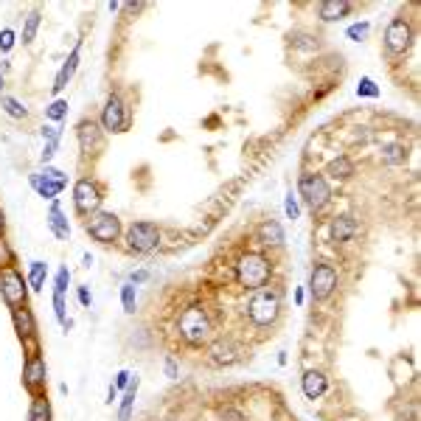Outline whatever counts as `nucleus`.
I'll use <instances>...</instances> for the list:
<instances>
[{
	"label": "nucleus",
	"instance_id": "27",
	"mask_svg": "<svg viewBox=\"0 0 421 421\" xmlns=\"http://www.w3.org/2000/svg\"><path fill=\"white\" fill-rule=\"evenodd\" d=\"M46 279H48V264L46 261H31V267H28V289L31 292H43V286H46Z\"/></svg>",
	"mask_w": 421,
	"mask_h": 421
},
{
	"label": "nucleus",
	"instance_id": "40",
	"mask_svg": "<svg viewBox=\"0 0 421 421\" xmlns=\"http://www.w3.org/2000/svg\"><path fill=\"white\" fill-rule=\"evenodd\" d=\"M130 379H132L130 371H118V374H115V385H113V388H115L118 393H124V390H127V385H130Z\"/></svg>",
	"mask_w": 421,
	"mask_h": 421
},
{
	"label": "nucleus",
	"instance_id": "20",
	"mask_svg": "<svg viewBox=\"0 0 421 421\" xmlns=\"http://www.w3.org/2000/svg\"><path fill=\"white\" fill-rule=\"evenodd\" d=\"M351 11H354L351 0H323V3H318V17L323 23H337V20L348 17Z\"/></svg>",
	"mask_w": 421,
	"mask_h": 421
},
{
	"label": "nucleus",
	"instance_id": "7",
	"mask_svg": "<svg viewBox=\"0 0 421 421\" xmlns=\"http://www.w3.org/2000/svg\"><path fill=\"white\" fill-rule=\"evenodd\" d=\"M0 295H3V303L14 312V309H23L28 303V281L23 279V273L17 267H9L0 273Z\"/></svg>",
	"mask_w": 421,
	"mask_h": 421
},
{
	"label": "nucleus",
	"instance_id": "39",
	"mask_svg": "<svg viewBox=\"0 0 421 421\" xmlns=\"http://www.w3.org/2000/svg\"><path fill=\"white\" fill-rule=\"evenodd\" d=\"M14 43H17V34L11 28H3L0 31V53H9L14 48Z\"/></svg>",
	"mask_w": 421,
	"mask_h": 421
},
{
	"label": "nucleus",
	"instance_id": "13",
	"mask_svg": "<svg viewBox=\"0 0 421 421\" xmlns=\"http://www.w3.org/2000/svg\"><path fill=\"white\" fill-rule=\"evenodd\" d=\"M205 354H208V360H211L214 365L225 368V365H234V363H239L241 348L236 345L231 337H217V340H211V343L205 345Z\"/></svg>",
	"mask_w": 421,
	"mask_h": 421
},
{
	"label": "nucleus",
	"instance_id": "42",
	"mask_svg": "<svg viewBox=\"0 0 421 421\" xmlns=\"http://www.w3.org/2000/svg\"><path fill=\"white\" fill-rule=\"evenodd\" d=\"M163 371H166L169 379H177V376H180V368H177L175 357H166V360H163Z\"/></svg>",
	"mask_w": 421,
	"mask_h": 421
},
{
	"label": "nucleus",
	"instance_id": "10",
	"mask_svg": "<svg viewBox=\"0 0 421 421\" xmlns=\"http://www.w3.org/2000/svg\"><path fill=\"white\" fill-rule=\"evenodd\" d=\"M48 385V365L46 357L40 354V348L28 351L26 363H23V388L28 390V396H43Z\"/></svg>",
	"mask_w": 421,
	"mask_h": 421
},
{
	"label": "nucleus",
	"instance_id": "23",
	"mask_svg": "<svg viewBox=\"0 0 421 421\" xmlns=\"http://www.w3.org/2000/svg\"><path fill=\"white\" fill-rule=\"evenodd\" d=\"M28 183H31V188L43 197V199H56L62 191H65V183H56V180H51V177H46L43 172H34V175H28Z\"/></svg>",
	"mask_w": 421,
	"mask_h": 421
},
{
	"label": "nucleus",
	"instance_id": "18",
	"mask_svg": "<svg viewBox=\"0 0 421 421\" xmlns=\"http://www.w3.org/2000/svg\"><path fill=\"white\" fill-rule=\"evenodd\" d=\"M301 390H303V396L306 399H321L323 393L328 390V376L323 371H318V368H309L306 374L301 376Z\"/></svg>",
	"mask_w": 421,
	"mask_h": 421
},
{
	"label": "nucleus",
	"instance_id": "3",
	"mask_svg": "<svg viewBox=\"0 0 421 421\" xmlns=\"http://www.w3.org/2000/svg\"><path fill=\"white\" fill-rule=\"evenodd\" d=\"M281 309H284V303H281V292L276 286H264V289H259V292H253V298L247 301V321H250V326L256 328H273L279 323L281 318Z\"/></svg>",
	"mask_w": 421,
	"mask_h": 421
},
{
	"label": "nucleus",
	"instance_id": "21",
	"mask_svg": "<svg viewBox=\"0 0 421 421\" xmlns=\"http://www.w3.org/2000/svg\"><path fill=\"white\" fill-rule=\"evenodd\" d=\"M357 175V163L348 157V155H337L334 160H328L326 166V175L323 177H331V180H337V183H345V180H351Z\"/></svg>",
	"mask_w": 421,
	"mask_h": 421
},
{
	"label": "nucleus",
	"instance_id": "34",
	"mask_svg": "<svg viewBox=\"0 0 421 421\" xmlns=\"http://www.w3.org/2000/svg\"><path fill=\"white\" fill-rule=\"evenodd\" d=\"M284 214H286V219H301V202H298V194H292V191H286V197H284Z\"/></svg>",
	"mask_w": 421,
	"mask_h": 421
},
{
	"label": "nucleus",
	"instance_id": "16",
	"mask_svg": "<svg viewBox=\"0 0 421 421\" xmlns=\"http://www.w3.org/2000/svg\"><path fill=\"white\" fill-rule=\"evenodd\" d=\"M328 236L334 244H345V241H354L360 236V222L351 217V214H340L331 219L328 225Z\"/></svg>",
	"mask_w": 421,
	"mask_h": 421
},
{
	"label": "nucleus",
	"instance_id": "48",
	"mask_svg": "<svg viewBox=\"0 0 421 421\" xmlns=\"http://www.w3.org/2000/svg\"><path fill=\"white\" fill-rule=\"evenodd\" d=\"M0 88H3V73H0Z\"/></svg>",
	"mask_w": 421,
	"mask_h": 421
},
{
	"label": "nucleus",
	"instance_id": "25",
	"mask_svg": "<svg viewBox=\"0 0 421 421\" xmlns=\"http://www.w3.org/2000/svg\"><path fill=\"white\" fill-rule=\"evenodd\" d=\"M28 421H53V410L48 396H31V407H28Z\"/></svg>",
	"mask_w": 421,
	"mask_h": 421
},
{
	"label": "nucleus",
	"instance_id": "2",
	"mask_svg": "<svg viewBox=\"0 0 421 421\" xmlns=\"http://www.w3.org/2000/svg\"><path fill=\"white\" fill-rule=\"evenodd\" d=\"M177 334L183 337L188 348H205L214 340V321L205 309V303H188L177 318Z\"/></svg>",
	"mask_w": 421,
	"mask_h": 421
},
{
	"label": "nucleus",
	"instance_id": "12",
	"mask_svg": "<svg viewBox=\"0 0 421 421\" xmlns=\"http://www.w3.org/2000/svg\"><path fill=\"white\" fill-rule=\"evenodd\" d=\"M337 289V270L326 261H315L312 273H309V295L315 303H323L334 295Z\"/></svg>",
	"mask_w": 421,
	"mask_h": 421
},
{
	"label": "nucleus",
	"instance_id": "8",
	"mask_svg": "<svg viewBox=\"0 0 421 421\" xmlns=\"http://www.w3.org/2000/svg\"><path fill=\"white\" fill-rule=\"evenodd\" d=\"M85 231L98 244H115L121 239V219L113 211H95L85 219Z\"/></svg>",
	"mask_w": 421,
	"mask_h": 421
},
{
	"label": "nucleus",
	"instance_id": "14",
	"mask_svg": "<svg viewBox=\"0 0 421 421\" xmlns=\"http://www.w3.org/2000/svg\"><path fill=\"white\" fill-rule=\"evenodd\" d=\"M11 323H14V331L20 337L23 345H31V351L37 348V321H34V312L28 306L23 309H14L11 312Z\"/></svg>",
	"mask_w": 421,
	"mask_h": 421
},
{
	"label": "nucleus",
	"instance_id": "31",
	"mask_svg": "<svg viewBox=\"0 0 421 421\" xmlns=\"http://www.w3.org/2000/svg\"><path fill=\"white\" fill-rule=\"evenodd\" d=\"M368 34H371V23H368V20H360V23H354V26L345 28V37H348L351 43H365Z\"/></svg>",
	"mask_w": 421,
	"mask_h": 421
},
{
	"label": "nucleus",
	"instance_id": "37",
	"mask_svg": "<svg viewBox=\"0 0 421 421\" xmlns=\"http://www.w3.org/2000/svg\"><path fill=\"white\" fill-rule=\"evenodd\" d=\"M68 284H71V270H68V267H59V270H56V279H53V292L65 295Z\"/></svg>",
	"mask_w": 421,
	"mask_h": 421
},
{
	"label": "nucleus",
	"instance_id": "22",
	"mask_svg": "<svg viewBox=\"0 0 421 421\" xmlns=\"http://www.w3.org/2000/svg\"><path fill=\"white\" fill-rule=\"evenodd\" d=\"M48 228H51V234L56 236L59 241H68V239H71L68 217H65V211L59 208V202H56V199H53V202H51V208H48Z\"/></svg>",
	"mask_w": 421,
	"mask_h": 421
},
{
	"label": "nucleus",
	"instance_id": "1",
	"mask_svg": "<svg viewBox=\"0 0 421 421\" xmlns=\"http://www.w3.org/2000/svg\"><path fill=\"white\" fill-rule=\"evenodd\" d=\"M236 284L241 286V289H247V292H259V289H264L270 279H273V273H276V264H273V259L267 256V253H261V250H247V253H241L239 259H236Z\"/></svg>",
	"mask_w": 421,
	"mask_h": 421
},
{
	"label": "nucleus",
	"instance_id": "15",
	"mask_svg": "<svg viewBox=\"0 0 421 421\" xmlns=\"http://www.w3.org/2000/svg\"><path fill=\"white\" fill-rule=\"evenodd\" d=\"M76 138H79V149L85 155H98L104 149V135H101V127L95 121H79L76 127Z\"/></svg>",
	"mask_w": 421,
	"mask_h": 421
},
{
	"label": "nucleus",
	"instance_id": "9",
	"mask_svg": "<svg viewBox=\"0 0 421 421\" xmlns=\"http://www.w3.org/2000/svg\"><path fill=\"white\" fill-rule=\"evenodd\" d=\"M98 127L110 135H118V132H127L130 127V110L124 104V98L115 93L107 95L104 107H101V118H98Z\"/></svg>",
	"mask_w": 421,
	"mask_h": 421
},
{
	"label": "nucleus",
	"instance_id": "19",
	"mask_svg": "<svg viewBox=\"0 0 421 421\" xmlns=\"http://www.w3.org/2000/svg\"><path fill=\"white\" fill-rule=\"evenodd\" d=\"M256 241H259L261 247H270V250H276V247H284L286 236H284V228H281V222H276V219H264V222L259 225V231H256Z\"/></svg>",
	"mask_w": 421,
	"mask_h": 421
},
{
	"label": "nucleus",
	"instance_id": "47",
	"mask_svg": "<svg viewBox=\"0 0 421 421\" xmlns=\"http://www.w3.org/2000/svg\"><path fill=\"white\" fill-rule=\"evenodd\" d=\"M3 231H6V217H3V211H0V236H3Z\"/></svg>",
	"mask_w": 421,
	"mask_h": 421
},
{
	"label": "nucleus",
	"instance_id": "32",
	"mask_svg": "<svg viewBox=\"0 0 421 421\" xmlns=\"http://www.w3.org/2000/svg\"><path fill=\"white\" fill-rule=\"evenodd\" d=\"M65 309H68V306H65V295H59V292H53V318L59 321V326H62V328H65V331H68V328L73 326V321H71V318L65 315Z\"/></svg>",
	"mask_w": 421,
	"mask_h": 421
},
{
	"label": "nucleus",
	"instance_id": "6",
	"mask_svg": "<svg viewBox=\"0 0 421 421\" xmlns=\"http://www.w3.org/2000/svg\"><path fill=\"white\" fill-rule=\"evenodd\" d=\"M101 202H104V188L98 180L93 177H82V180H76V186H73V208H76V214L79 217H93L95 211H101Z\"/></svg>",
	"mask_w": 421,
	"mask_h": 421
},
{
	"label": "nucleus",
	"instance_id": "43",
	"mask_svg": "<svg viewBox=\"0 0 421 421\" xmlns=\"http://www.w3.org/2000/svg\"><path fill=\"white\" fill-rule=\"evenodd\" d=\"M76 295H79V303H82L85 309H90V303H93V298H90V289H88V286H79V292H76Z\"/></svg>",
	"mask_w": 421,
	"mask_h": 421
},
{
	"label": "nucleus",
	"instance_id": "17",
	"mask_svg": "<svg viewBox=\"0 0 421 421\" xmlns=\"http://www.w3.org/2000/svg\"><path fill=\"white\" fill-rule=\"evenodd\" d=\"M79 53H82V46H73V51L68 53V59L62 62V68H59V73H56V79H53V85H51V93L59 95L65 88H68V82L73 79V73H76V68H79Z\"/></svg>",
	"mask_w": 421,
	"mask_h": 421
},
{
	"label": "nucleus",
	"instance_id": "30",
	"mask_svg": "<svg viewBox=\"0 0 421 421\" xmlns=\"http://www.w3.org/2000/svg\"><path fill=\"white\" fill-rule=\"evenodd\" d=\"M121 303H124V312L127 315H135V309H138V289H135V284H124L121 286Z\"/></svg>",
	"mask_w": 421,
	"mask_h": 421
},
{
	"label": "nucleus",
	"instance_id": "45",
	"mask_svg": "<svg viewBox=\"0 0 421 421\" xmlns=\"http://www.w3.org/2000/svg\"><path fill=\"white\" fill-rule=\"evenodd\" d=\"M118 396H121V393H118V390L110 385V390H107V399H104V402H107V405H113V402H118Z\"/></svg>",
	"mask_w": 421,
	"mask_h": 421
},
{
	"label": "nucleus",
	"instance_id": "24",
	"mask_svg": "<svg viewBox=\"0 0 421 421\" xmlns=\"http://www.w3.org/2000/svg\"><path fill=\"white\" fill-rule=\"evenodd\" d=\"M138 388H140V376H132L124 396H121V405H118V421H130L132 419V407H135V399H138Z\"/></svg>",
	"mask_w": 421,
	"mask_h": 421
},
{
	"label": "nucleus",
	"instance_id": "26",
	"mask_svg": "<svg viewBox=\"0 0 421 421\" xmlns=\"http://www.w3.org/2000/svg\"><path fill=\"white\" fill-rule=\"evenodd\" d=\"M40 23H43V14H40V9H31V11L26 14L23 34H20L23 46H31V43H34V37H37V31H40Z\"/></svg>",
	"mask_w": 421,
	"mask_h": 421
},
{
	"label": "nucleus",
	"instance_id": "4",
	"mask_svg": "<svg viewBox=\"0 0 421 421\" xmlns=\"http://www.w3.org/2000/svg\"><path fill=\"white\" fill-rule=\"evenodd\" d=\"M298 199L312 211V214H321L331 202V186L321 172H303L298 177Z\"/></svg>",
	"mask_w": 421,
	"mask_h": 421
},
{
	"label": "nucleus",
	"instance_id": "5",
	"mask_svg": "<svg viewBox=\"0 0 421 421\" xmlns=\"http://www.w3.org/2000/svg\"><path fill=\"white\" fill-rule=\"evenodd\" d=\"M413 40H416V31H413L410 20L407 17H393L388 23V28H385V53L393 56V59L405 56L413 46Z\"/></svg>",
	"mask_w": 421,
	"mask_h": 421
},
{
	"label": "nucleus",
	"instance_id": "35",
	"mask_svg": "<svg viewBox=\"0 0 421 421\" xmlns=\"http://www.w3.org/2000/svg\"><path fill=\"white\" fill-rule=\"evenodd\" d=\"M14 264H17V256H14L11 244L0 236V273H3V270H9V267H14Z\"/></svg>",
	"mask_w": 421,
	"mask_h": 421
},
{
	"label": "nucleus",
	"instance_id": "41",
	"mask_svg": "<svg viewBox=\"0 0 421 421\" xmlns=\"http://www.w3.org/2000/svg\"><path fill=\"white\" fill-rule=\"evenodd\" d=\"M40 135H43V140H62V127H43L40 130Z\"/></svg>",
	"mask_w": 421,
	"mask_h": 421
},
{
	"label": "nucleus",
	"instance_id": "29",
	"mask_svg": "<svg viewBox=\"0 0 421 421\" xmlns=\"http://www.w3.org/2000/svg\"><path fill=\"white\" fill-rule=\"evenodd\" d=\"M0 107H3V113H6V115L17 118V121L28 118V110H26V104H20L14 95H0Z\"/></svg>",
	"mask_w": 421,
	"mask_h": 421
},
{
	"label": "nucleus",
	"instance_id": "38",
	"mask_svg": "<svg viewBox=\"0 0 421 421\" xmlns=\"http://www.w3.org/2000/svg\"><path fill=\"white\" fill-rule=\"evenodd\" d=\"M217 421H247V416L239 410V407H219V413H217Z\"/></svg>",
	"mask_w": 421,
	"mask_h": 421
},
{
	"label": "nucleus",
	"instance_id": "33",
	"mask_svg": "<svg viewBox=\"0 0 421 421\" xmlns=\"http://www.w3.org/2000/svg\"><path fill=\"white\" fill-rule=\"evenodd\" d=\"M65 115H68V101H65V98H53L46 107V118L56 121V124L65 121Z\"/></svg>",
	"mask_w": 421,
	"mask_h": 421
},
{
	"label": "nucleus",
	"instance_id": "28",
	"mask_svg": "<svg viewBox=\"0 0 421 421\" xmlns=\"http://www.w3.org/2000/svg\"><path fill=\"white\" fill-rule=\"evenodd\" d=\"M382 163H388V166H402L405 160H407V149L402 146V143H390V146H382Z\"/></svg>",
	"mask_w": 421,
	"mask_h": 421
},
{
	"label": "nucleus",
	"instance_id": "36",
	"mask_svg": "<svg viewBox=\"0 0 421 421\" xmlns=\"http://www.w3.org/2000/svg\"><path fill=\"white\" fill-rule=\"evenodd\" d=\"M357 95L360 98H379V85H376L371 76H363L360 85H357Z\"/></svg>",
	"mask_w": 421,
	"mask_h": 421
},
{
	"label": "nucleus",
	"instance_id": "11",
	"mask_svg": "<svg viewBox=\"0 0 421 421\" xmlns=\"http://www.w3.org/2000/svg\"><path fill=\"white\" fill-rule=\"evenodd\" d=\"M124 241H127V250H130V253L146 256V253H152V250L160 244V228H157L155 222H132V225L127 228Z\"/></svg>",
	"mask_w": 421,
	"mask_h": 421
},
{
	"label": "nucleus",
	"instance_id": "44",
	"mask_svg": "<svg viewBox=\"0 0 421 421\" xmlns=\"http://www.w3.org/2000/svg\"><path fill=\"white\" fill-rule=\"evenodd\" d=\"M146 279H149V273H146V270H138V273H132V276H130V284H135V286H138V284H143Z\"/></svg>",
	"mask_w": 421,
	"mask_h": 421
},
{
	"label": "nucleus",
	"instance_id": "46",
	"mask_svg": "<svg viewBox=\"0 0 421 421\" xmlns=\"http://www.w3.org/2000/svg\"><path fill=\"white\" fill-rule=\"evenodd\" d=\"M303 298H306V295H303V289L298 286V289H295V306H303Z\"/></svg>",
	"mask_w": 421,
	"mask_h": 421
}]
</instances>
